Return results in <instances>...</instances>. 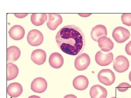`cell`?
Here are the masks:
<instances>
[{
  "instance_id": "obj_2",
  "label": "cell",
  "mask_w": 131,
  "mask_h": 98,
  "mask_svg": "<svg viewBox=\"0 0 131 98\" xmlns=\"http://www.w3.org/2000/svg\"><path fill=\"white\" fill-rule=\"evenodd\" d=\"M99 81L106 86H110L114 84L115 80L114 73L108 69L101 70L98 75Z\"/></svg>"
},
{
  "instance_id": "obj_19",
  "label": "cell",
  "mask_w": 131,
  "mask_h": 98,
  "mask_svg": "<svg viewBox=\"0 0 131 98\" xmlns=\"http://www.w3.org/2000/svg\"><path fill=\"white\" fill-rule=\"evenodd\" d=\"M47 15L46 14H32L31 15L32 23L35 26H40L47 20Z\"/></svg>"
},
{
  "instance_id": "obj_8",
  "label": "cell",
  "mask_w": 131,
  "mask_h": 98,
  "mask_svg": "<svg viewBox=\"0 0 131 98\" xmlns=\"http://www.w3.org/2000/svg\"><path fill=\"white\" fill-rule=\"evenodd\" d=\"M47 87V81L42 77L36 78L31 84V89L34 92L42 93L46 91Z\"/></svg>"
},
{
  "instance_id": "obj_9",
  "label": "cell",
  "mask_w": 131,
  "mask_h": 98,
  "mask_svg": "<svg viewBox=\"0 0 131 98\" xmlns=\"http://www.w3.org/2000/svg\"><path fill=\"white\" fill-rule=\"evenodd\" d=\"M48 16L49 19L46 23L47 27L51 30H55L62 24V18L60 14H49Z\"/></svg>"
},
{
  "instance_id": "obj_10",
  "label": "cell",
  "mask_w": 131,
  "mask_h": 98,
  "mask_svg": "<svg viewBox=\"0 0 131 98\" xmlns=\"http://www.w3.org/2000/svg\"><path fill=\"white\" fill-rule=\"evenodd\" d=\"M91 37L94 41L98 42L100 38L107 36V30L105 26L99 24L92 29L91 32Z\"/></svg>"
},
{
  "instance_id": "obj_14",
  "label": "cell",
  "mask_w": 131,
  "mask_h": 98,
  "mask_svg": "<svg viewBox=\"0 0 131 98\" xmlns=\"http://www.w3.org/2000/svg\"><path fill=\"white\" fill-rule=\"evenodd\" d=\"M10 37L14 40H21L25 36V29L21 26L15 25L9 29L8 32Z\"/></svg>"
},
{
  "instance_id": "obj_13",
  "label": "cell",
  "mask_w": 131,
  "mask_h": 98,
  "mask_svg": "<svg viewBox=\"0 0 131 98\" xmlns=\"http://www.w3.org/2000/svg\"><path fill=\"white\" fill-rule=\"evenodd\" d=\"M73 87L76 89L83 91L88 87L89 81L86 76L80 75L75 77L73 80Z\"/></svg>"
},
{
  "instance_id": "obj_22",
  "label": "cell",
  "mask_w": 131,
  "mask_h": 98,
  "mask_svg": "<svg viewBox=\"0 0 131 98\" xmlns=\"http://www.w3.org/2000/svg\"><path fill=\"white\" fill-rule=\"evenodd\" d=\"M131 87V85L130 84L124 82L119 84L117 87V89L119 92H123L127 91L129 88Z\"/></svg>"
},
{
  "instance_id": "obj_15",
  "label": "cell",
  "mask_w": 131,
  "mask_h": 98,
  "mask_svg": "<svg viewBox=\"0 0 131 98\" xmlns=\"http://www.w3.org/2000/svg\"><path fill=\"white\" fill-rule=\"evenodd\" d=\"M23 92L22 86L18 82L11 83L8 85L7 88V93L12 97H18L20 96Z\"/></svg>"
},
{
  "instance_id": "obj_12",
  "label": "cell",
  "mask_w": 131,
  "mask_h": 98,
  "mask_svg": "<svg viewBox=\"0 0 131 98\" xmlns=\"http://www.w3.org/2000/svg\"><path fill=\"white\" fill-rule=\"evenodd\" d=\"M47 55L44 51L41 49H37L32 52L31 55V59L34 63L38 65L43 64L46 60Z\"/></svg>"
},
{
  "instance_id": "obj_5",
  "label": "cell",
  "mask_w": 131,
  "mask_h": 98,
  "mask_svg": "<svg viewBox=\"0 0 131 98\" xmlns=\"http://www.w3.org/2000/svg\"><path fill=\"white\" fill-rule=\"evenodd\" d=\"M43 36L41 32L37 30H32L28 33L27 40L28 43L32 46L40 45L43 43Z\"/></svg>"
},
{
  "instance_id": "obj_26",
  "label": "cell",
  "mask_w": 131,
  "mask_h": 98,
  "mask_svg": "<svg viewBox=\"0 0 131 98\" xmlns=\"http://www.w3.org/2000/svg\"><path fill=\"white\" fill-rule=\"evenodd\" d=\"M92 14H78L80 16L83 17H89Z\"/></svg>"
},
{
  "instance_id": "obj_7",
  "label": "cell",
  "mask_w": 131,
  "mask_h": 98,
  "mask_svg": "<svg viewBox=\"0 0 131 98\" xmlns=\"http://www.w3.org/2000/svg\"><path fill=\"white\" fill-rule=\"evenodd\" d=\"M90 64V58L88 55L83 53L78 56L75 59L74 66L79 71L86 69Z\"/></svg>"
},
{
  "instance_id": "obj_23",
  "label": "cell",
  "mask_w": 131,
  "mask_h": 98,
  "mask_svg": "<svg viewBox=\"0 0 131 98\" xmlns=\"http://www.w3.org/2000/svg\"><path fill=\"white\" fill-rule=\"evenodd\" d=\"M125 50L127 54L131 56V41L126 45Z\"/></svg>"
},
{
  "instance_id": "obj_25",
  "label": "cell",
  "mask_w": 131,
  "mask_h": 98,
  "mask_svg": "<svg viewBox=\"0 0 131 98\" xmlns=\"http://www.w3.org/2000/svg\"><path fill=\"white\" fill-rule=\"evenodd\" d=\"M63 98H77V97L74 94H70L66 95Z\"/></svg>"
},
{
  "instance_id": "obj_16",
  "label": "cell",
  "mask_w": 131,
  "mask_h": 98,
  "mask_svg": "<svg viewBox=\"0 0 131 98\" xmlns=\"http://www.w3.org/2000/svg\"><path fill=\"white\" fill-rule=\"evenodd\" d=\"M49 63L52 67L59 69L62 66L64 59L62 55L58 52L52 53L49 58Z\"/></svg>"
},
{
  "instance_id": "obj_4",
  "label": "cell",
  "mask_w": 131,
  "mask_h": 98,
  "mask_svg": "<svg viewBox=\"0 0 131 98\" xmlns=\"http://www.w3.org/2000/svg\"><path fill=\"white\" fill-rule=\"evenodd\" d=\"M112 36L116 42L122 43L129 39L130 34L127 29L122 27H118L113 31Z\"/></svg>"
},
{
  "instance_id": "obj_18",
  "label": "cell",
  "mask_w": 131,
  "mask_h": 98,
  "mask_svg": "<svg viewBox=\"0 0 131 98\" xmlns=\"http://www.w3.org/2000/svg\"><path fill=\"white\" fill-rule=\"evenodd\" d=\"M7 81L14 79L17 77L18 75L19 69L16 65L12 63H7Z\"/></svg>"
},
{
  "instance_id": "obj_11",
  "label": "cell",
  "mask_w": 131,
  "mask_h": 98,
  "mask_svg": "<svg viewBox=\"0 0 131 98\" xmlns=\"http://www.w3.org/2000/svg\"><path fill=\"white\" fill-rule=\"evenodd\" d=\"M90 94L91 98H106L107 92L106 88L100 85H94L90 89Z\"/></svg>"
},
{
  "instance_id": "obj_21",
  "label": "cell",
  "mask_w": 131,
  "mask_h": 98,
  "mask_svg": "<svg viewBox=\"0 0 131 98\" xmlns=\"http://www.w3.org/2000/svg\"><path fill=\"white\" fill-rule=\"evenodd\" d=\"M121 20L124 24L131 26V14H123L121 16Z\"/></svg>"
},
{
  "instance_id": "obj_27",
  "label": "cell",
  "mask_w": 131,
  "mask_h": 98,
  "mask_svg": "<svg viewBox=\"0 0 131 98\" xmlns=\"http://www.w3.org/2000/svg\"><path fill=\"white\" fill-rule=\"evenodd\" d=\"M28 98H41L39 96H35V95H32V96H30Z\"/></svg>"
},
{
  "instance_id": "obj_29",
  "label": "cell",
  "mask_w": 131,
  "mask_h": 98,
  "mask_svg": "<svg viewBox=\"0 0 131 98\" xmlns=\"http://www.w3.org/2000/svg\"><path fill=\"white\" fill-rule=\"evenodd\" d=\"M110 98H116V97H112Z\"/></svg>"
},
{
  "instance_id": "obj_17",
  "label": "cell",
  "mask_w": 131,
  "mask_h": 98,
  "mask_svg": "<svg viewBox=\"0 0 131 98\" xmlns=\"http://www.w3.org/2000/svg\"><path fill=\"white\" fill-rule=\"evenodd\" d=\"M7 62L9 63L14 62L19 59L21 55L20 50L18 47L12 46L7 49Z\"/></svg>"
},
{
  "instance_id": "obj_1",
  "label": "cell",
  "mask_w": 131,
  "mask_h": 98,
  "mask_svg": "<svg viewBox=\"0 0 131 98\" xmlns=\"http://www.w3.org/2000/svg\"><path fill=\"white\" fill-rule=\"evenodd\" d=\"M56 41L59 49L68 55L76 56L83 51L86 44L84 33L75 25H68L57 33Z\"/></svg>"
},
{
  "instance_id": "obj_28",
  "label": "cell",
  "mask_w": 131,
  "mask_h": 98,
  "mask_svg": "<svg viewBox=\"0 0 131 98\" xmlns=\"http://www.w3.org/2000/svg\"><path fill=\"white\" fill-rule=\"evenodd\" d=\"M129 79L130 80V81L131 82V71L129 74Z\"/></svg>"
},
{
  "instance_id": "obj_20",
  "label": "cell",
  "mask_w": 131,
  "mask_h": 98,
  "mask_svg": "<svg viewBox=\"0 0 131 98\" xmlns=\"http://www.w3.org/2000/svg\"><path fill=\"white\" fill-rule=\"evenodd\" d=\"M98 45L102 51L108 52L112 50L114 44L111 39L107 37L103 42L99 43Z\"/></svg>"
},
{
  "instance_id": "obj_3",
  "label": "cell",
  "mask_w": 131,
  "mask_h": 98,
  "mask_svg": "<svg viewBox=\"0 0 131 98\" xmlns=\"http://www.w3.org/2000/svg\"><path fill=\"white\" fill-rule=\"evenodd\" d=\"M114 56L110 52H104L100 50L96 53L95 60L96 63L101 66L109 65L113 60Z\"/></svg>"
},
{
  "instance_id": "obj_6",
  "label": "cell",
  "mask_w": 131,
  "mask_h": 98,
  "mask_svg": "<svg viewBox=\"0 0 131 98\" xmlns=\"http://www.w3.org/2000/svg\"><path fill=\"white\" fill-rule=\"evenodd\" d=\"M129 67V61L124 56H119L114 60V69L118 72H124L128 70Z\"/></svg>"
},
{
  "instance_id": "obj_24",
  "label": "cell",
  "mask_w": 131,
  "mask_h": 98,
  "mask_svg": "<svg viewBox=\"0 0 131 98\" xmlns=\"http://www.w3.org/2000/svg\"><path fill=\"white\" fill-rule=\"evenodd\" d=\"M14 15L19 18H23L28 15V14H14Z\"/></svg>"
}]
</instances>
